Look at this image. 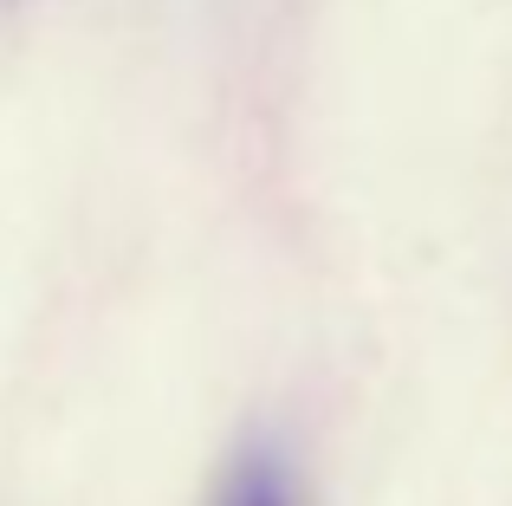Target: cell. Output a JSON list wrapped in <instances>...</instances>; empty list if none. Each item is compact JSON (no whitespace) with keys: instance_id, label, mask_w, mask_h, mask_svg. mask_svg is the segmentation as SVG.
<instances>
[{"instance_id":"cell-1","label":"cell","mask_w":512,"mask_h":506,"mask_svg":"<svg viewBox=\"0 0 512 506\" xmlns=\"http://www.w3.org/2000/svg\"><path fill=\"white\" fill-rule=\"evenodd\" d=\"M208 506H299V487H292V468L273 442H247L234 461L221 468Z\"/></svg>"}]
</instances>
